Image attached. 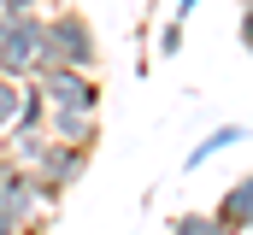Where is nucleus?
<instances>
[{"instance_id": "1", "label": "nucleus", "mask_w": 253, "mask_h": 235, "mask_svg": "<svg viewBox=\"0 0 253 235\" xmlns=\"http://www.w3.org/2000/svg\"><path fill=\"white\" fill-rule=\"evenodd\" d=\"M94 71L100 65V41H94V24L83 18V12H53V18H42V41H36V65H30V77H42V71Z\"/></svg>"}, {"instance_id": "2", "label": "nucleus", "mask_w": 253, "mask_h": 235, "mask_svg": "<svg viewBox=\"0 0 253 235\" xmlns=\"http://www.w3.org/2000/svg\"><path fill=\"white\" fill-rule=\"evenodd\" d=\"M88 171V147H65V141H42V153L30 159V176H36V188H42V200L53 206L65 188H77Z\"/></svg>"}, {"instance_id": "3", "label": "nucleus", "mask_w": 253, "mask_h": 235, "mask_svg": "<svg viewBox=\"0 0 253 235\" xmlns=\"http://www.w3.org/2000/svg\"><path fill=\"white\" fill-rule=\"evenodd\" d=\"M36 41H42V12H0V77L30 82Z\"/></svg>"}, {"instance_id": "4", "label": "nucleus", "mask_w": 253, "mask_h": 235, "mask_svg": "<svg viewBox=\"0 0 253 235\" xmlns=\"http://www.w3.org/2000/svg\"><path fill=\"white\" fill-rule=\"evenodd\" d=\"M36 82V94L47 100V112H100V77L94 71H42V77H30Z\"/></svg>"}, {"instance_id": "5", "label": "nucleus", "mask_w": 253, "mask_h": 235, "mask_svg": "<svg viewBox=\"0 0 253 235\" xmlns=\"http://www.w3.org/2000/svg\"><path fill=\"white\" fill-rule=\"evenodd\" d=\"M0 212H12L18 224H42V212H47V200H42L30 165H18L6 153H0Z\"/></svg>"}, {"instance_id": "6", "label": "nucleus", "mask_w": 253, "mask_h": 235, "mask_svg": "<svg viewBox=\"0 0 253 235\" xmlns=\"http://www.w3.org/2000/svg\"><path fill=\"white\" fill-rule=\"evenodd\" d=\"M212 224H218L224 235H248V224H253V176H236V182L224 188V200H218Z\"/></svg>"}, {"instance_id": "7", "label": "nucleus", "mask_w": 253, "mask_h": 235, "mask_svg": "<svg viewBox=\"0 0 253 235\" xmlns=\"http://www.w3.org/2000/svg\"><path fill=\"white\" fill-rule=\"evenodd\" d=\"M47 141H65V147H88L100 141V118L94 112H47Z\"/></svg>"}, {"instance_id": "8", "label": "nucleus", "mask_w": 253, "mask_h": 235, "mask_svg": "<svg viewBox=\"0 0 253 235\" xmlns=\"http://www.w3.org/2000/svg\"><path fill=\"white\" fill-rule=\"evenodd\" d=\"M242 141H248V123H242V118H230V123H218L212 135H200V141H194V153L183 159V171H200L206 159H218V153H230V147H242Z\"/></svg>"}, {"instance_id": "9", "label": "nucleus", "mask_w": 253, "mask_h": 235, "mask_svg": "<svg viewBox=\"0 0 253 235\" xmlns=\"http://www.w3.org/2000/svg\"><path fill=\"white\" fill-rule=\"evenodd\" d=\"M171 235H224L212 224V212H177L171 218Z\"/></svg>"}, {"instance_id": "10", "label": "nucleus", "mask_w": 253, "mask_h": 235, "mask_svg": "<svg viewBox=\"0 0 253 235\" xmlns=\"http://www.w3.org/2000/svg\"><path fill=\"white\" fill-rule=\"evenodd\" d=\"M183 53V24L171 18V24H159V59H177Z\"/></svg>"}, {"instance_id": "11", "label": "nucleus", "mask_w": 253, "mask_h": 235, "mask_svg": "<svg viewBox=\"0 0 253 235\" xmlns=\"http://www.w3.org/2000/svg\"><path fill=\"white\" fill-rule=\"evenodd\" d=\"M0 235H36V224H18L12 212H0Z\"/></svg>"}, {"instance_id": "12", "label": "nucleus", "mask_w": 253, "mask_h": 235, "mask_svg": "<svg viewBox=\"0 0 253 235\" xmlns=\"http://www.w3.org/2000/svg\"><path fill=\"white\" fill-rule=\"evenodd\" d=\"M47 0H0V12H42Z\"/></svg>"}, {"instance_id": "13", "label": "nucleus", "mask_w": 253, "mask_h": 235, "mask_svg": "<svg viewBox=\"0 0 253 235\" xmlns=\"http://www.w3.org/2000/svg\"><path fill=\"white\" fill-rule=\"evenodd\" d=\"M194 6H200V0H177V12H171V18H177V24H189V18H194Z\"/></svg>"}]
</instances>
